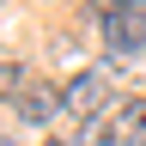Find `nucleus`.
<instances>
[{
  "label": "nucleus",
  "instance_id": "obj_1",
  "mask_svg": "<svg viewBox=\"0 0 146 146\" xmlns=\"http://www.w3.org/2000/svg\"><path fill=\"white\" fill-rule=\"evenodd\" d=\"M98 18H104V43L116 61L146 49V6H98Z\"/></svg>",
  "mask_w": 146,
  "mask_h": 146
},
{
  "label": "nucleus",
  "instance_id": "obj_2",
  "mask_svg": "<svg viewBox=\"0 0 146 146\" xmlns=\"http://www.w3.org/2000/svg\"><path fill=\"white\" fill-rule=\"evenodd\" d=\"M61 98H67V110H73L79 122L104 116V104H110V73H73V85H61Z\"/></svg>",
  "mask_w": 146,
  "mask_h": 146
},
{
  "label": "nucleus",
  "instance_id": "obj_3",
  "mask_svg": "<svg viewBox=\"0 0 146 146\" xmlns=\"http://www.w3.org/2000/svg\"><path fill=\"white\" fill-rule=\"evenodd\" d=\"M12 110H18V122H31V128H43V122H55V116L67 110V98H61V91H55L49 79H31V85H25V91L12 98Z\"/></svg>",
  "mask_w": 146,
  "mask_h": 146
},
{
  "label": "nucleus",
  "instance_id": "obj_4",
  "mask_svg": "<svg viewBox=\"0 0 146 146\" xmlns=\"http://www.w3.org/2000/svg\"><path fill=\"white\" fill-rule=\"evenodd\" d=\"M110 140L116 146H146V98H128L110 116Z\"/></svg>",
  "mask_w": 146,
  "mask_h": 146
},
{
  "label": "nucleus",
  "instance_id": "obj_5",
  "mask_svg": "<svg viewBox=\"0 0 146 146\" xmlns=\"http://www.w3.org/2000/svg\"><path fill=\"white\" fill-rule=\"evenodd\" d=\"M0 146H18V140H12V134H0Z\"/></svg>",
  "mask_w": 146,
  "mask_h": 146
},
{
  "label": "nucleus",
  "instance_id": "obj_6",
  "mask_svg": "<svg viewBox=\"0 0 146 146\" xmlns=\"http://www.w3.org/2000/svg\"><path fill=\"white\" fill-rule=\"evenodd\" d=\"M49 146H67V140H49Z\"/></svg>",
  "mask_w": 146,
  "mask_h": 146
}]
</instances>
